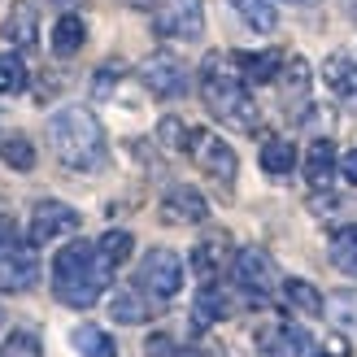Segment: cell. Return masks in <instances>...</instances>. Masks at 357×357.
I'll list each match as a JSON object with an SVG mask.
<instances>
[{
  "instance_id": "f35d334b",
  "label": "cell",
  "mask_w": 357,
  "mask_h": 357,
  "mask_svg": "<svg viewBox=\"0 0 357 357\" xmlns=\"http://www.w3.org/2000/svg\"><path fill=\"white\" fill-rule=\"evenodd\" d=\"M292 5H310V0H292Z\"/></svg>"
},
{
  "instance_id": "d6986e66",
  "label": "cell",
  "mask_w": 357,
  "mask_h": 357,
  "mask_svg": "<svg viewBox=\"0 0 357 357\" xmlns=\"http://www.w3.org/2000/svg\"><path fill=\"white\" fill-rule=\"evenodd\" d=\"M305 178H310V188H318V192L335 178V144H331V139H314V144H310V153H305Z\"/></svg>"
},
{
  "instance_id": "4dcf8cb0",
  "label": "cell",
  "mask_w": 357,
  "mask_h": 357,
  "mask_svg": "<svg viewBox=\"0 0 357 357\" xmlns=\"http://www.w3.org/2000/svg\"><path fill=\"white\" fill-rule=\"evenodd\" d=\"M0 357H44V349L31 331H9V340L0 344Z\"/></svg>"
},
{
  "instance_id": "2e32d148",
  "label": "cell",
  "mask_w": 357,
  "mask_h": 357,
  "mask_svg": "<svg viewBox=\"0 0 357 357\" xmlns=\"http://www.w3.org/2000/svg\"><path fill=\"white\" fill-rule=\"evenodd\" d=\"M323 79H327V87L340 100H357V61L353 57H344V52H331V57L323 61Z\"/></svg>"
},
{
  "instance_id": "b9f144b4",
  "label": "cell",
  "mask_w": 357,
  "mask_h": 357,
  "mask_svg": "<svg viewBox=\"0 0 357 357\" xmlns=\"http://www.w3.org/2000/svg\"><path fill=\"white\" fill-rule=\"evenodd\" d=\"M0 318H5V314H0Z\"/></svg>"
},
{
  "instance_id": "9c48e42d",
  "label": "cell",
  "mask_w": 357,
  "mask_h": 357,
  "mask_svg": "<svg viewBox=\"0 0 357 357\" xmlns=\"http://www.w3.org/2000/svg\"><path fill=\"white\" fill-rule=\"evenodd\" d=\"M231 275L248 296H266L275 288V261L266 248H240L236 261H231Z\"/></svg>"
},
{
  "instance_id": "52a82bcc",
  "label": "cell",
  "mask_w": 357,
  "mask_h": 357,
  "mask_svg": "<svg viewBox=\"0 0 357 357\" xmlns=\"http://www.w3.org/2000/svg\"><path fill=\"white\" fill-rule=\"evenodd\" d=\"M139 83H144L153 96H162V100H178L188 92L192 75H188V66L178 61L174 52H153V57L139 61Z\"/></svg>"
},
{
  "instance_id": "ba28073f",
  "label": "cell",
  "mask_w": 357,
  "mask_h": 357,
  "mask_svg": "<svg viewBox=\"0 0 357 357\" xmlns=\"http://www.w3.org/2000/svg\"><path fill=\"white\" fill-rule=\"evenodd\" d=\"M83 227L79 209H70L61 201H40L31 209V244H48V240H61V236H75Z\"/></svg>"
},
{
  "instance_id": "5bb4252c",
  "label": "cell",
  "mask_w": 357,
  "mask_h": 357,
  "mask_svg": "<svg viewBox=\"0 0 357 357\" xmlns=\"http://www.w3.org/2000/svg\"><path fill=\"white\" fill-rule=\"evenodd\" d=\"M283 52L279 48H266V52H236V70L244 75V83H275L279 70H283Z\"/></svg>"
},
{
  "instance_id": "f546056e",
  "label": "cell",
  "mask_w": 357,
  "mask_h": 357,
  "mask_svg": "<svg viewBox=\"0 0 357 357\" xmlns=\"http://www.w3.org/2000/svg\"><path fill=\"white\" fill-rule=\"evenodd\" d=\"M327 314L335 318V327H340V331H353V335H357V288L335 292V296L327 301Z\"/></svg>"
},
{
  "instance_id": "4316f807",
  "label": "cell",
  "mask_w": 357,
  "mask_h": 357,
  "mask_svg": "<svg viewBox=\"0 0 357 357\" xmlns=\"http://www.w3.org/2000/svg\"><path fill=\"white\" fill-rule=\"evenodd\" d=\"M279 83H283V96L288 100H305V92H310V66H305V57H288L283 61V70H279Z\"/></svg>"
},
{
  "instance_id": "836d02e7",
  "label": "cell",
  "mask_w": 357,
  "mask_h": 357,
  "mask_svg": "<svg viewBox=\"0 0 357 357\" xmlns=\"http://www.w3.org/2000/svg\"><path fill=\"white\" fill-rule=\"evenodd\" d=\"M9 248H17V231H13L9 218H0V257H5Z\"/></svg>"
},
{
  "instance_id": "e575fe53",
  "label": "cell",
  "mask_w": 357,
  "mask_h": 357,
  "mask_svg": "<svg viewBox=\"0 0 357 357\" xmlns=\"http://www.w3.org/2000/svg\"><path fill=\"white\" fill-rule=\"evenodd\" d=\"M340 174L349 178V183H357V149H349V153L340 157Z\"/></svg>"
},
{
  "instance_id": "ab89813d",
  "label": "cell",
  "mask_w": 357,
  "mask_h": 357,
  "mask_svg": "<svg viewBox=\"0 0 357 357\" xmlns=\"http://www.w3.org/2000/svg\"><path fill=\"white\" fill-rule=\"evenodd\" d=\"M183 357H196V353H183Z\"/></svg>"
},
{
  "instance_id": "7402d4cb",
  "label": "cell",
  "mask_w": 357,
  "mask_h": 357,
  "mask_svg": "<svg viewBox=\"0 0 357 357\" xmlns=\"http://www.w3.org/2000/svg\"><path fill=\"white\" fill-rule=\"evenodd\" d=\"M231 9L244 17V26H253V31H261V35L279 26V9H275V0H231Z\"/></svg>"
},
{
  "instance_id": "603a6c76",
  "label": "cell",
  "mask_w": 357,
  "mask_h": 357,
  "mask_svg": "<svg viewBox=\"0 0 357 357\" xmlns=\"http://www.w3.org/2000/svg\"><path fill=\"white\" fill-rule=\"evenodd\" d=\"M0 162L17 174H26V170H35V144L26 135H0Z\"/></svg>"
},
{
  "instance_id": "ac0fdd59",
  "label": "cell",
  "mask_w": 357,
  "mask_h": 357,
  "mask_svg": "<svg viewBox=\"0 0 357 357\" xmlns=\"http://www.w3.org/2000/svg\"><path fill=\"white\" fill-rule=\"evenodd\" d=\"M83 40H87V22L79 13H61L57 22H52V52H57V57H75V52L83 48Z\"/></svg>"
},
{
  "instance_id": "f1b7e54d",
  "label": "cell",
  "mask_w": 357,
  "mask_h": 357,
  "mask_svg": "<svg viewBox=\"0 0 357 357\" xmlns=\"http://www.w3.org/2000/svg\"><path fill=\"white\" fill-rule=\"evenodd\" d=\"M26 87V61L17 52H0V96H17Z\"/></svg>"
},
{
  "instance_id": "d6a6232c",
  "label": "cell",
  "mask_w": 357,
  "mask_h": 357,
  "mask_svg": "<svg viewBox=\"0 0 357 357\" xmlns=\"http://www.w3.org/2000/svg\"><path fill=\"white\" fill-rule=\"evenodd\" d=\"M144 353H149V357H183V353H178V344L170 340L166 331H153L149 340H144Z\"/></svg>"
},
{
  "instance_id": "9a60e30c",
  "label": "cell",
  "mask_w": 357,
  "mask_h": 357,
  "mask_svg": "<svg viewBox=\"0 0 357 357\" xmlns=\"http://www.w3.org/2000/svg\"><path fill=\"white\" fill-rule=\"evenodd\" d=\"M222 261H231V244H227V236H209V240H201L192 248V271L201 275L205 283H213L222 275Z\"/></svg>"
},
{
  "instance_id": "cb8c5ba5",
  "label": "cell",
  "mask_w": 357,
  "mask_h": 357,
  "mask_svg": "<svg viewBox=\"0 0 357 357\" xmlns=\"http://www.w3.org/2000/svg\"><path fill=\"white\" fill-rule=\"evenodd\" d=\"M231 314V301H227V292L218 288V283H205V288H201V296H196V323H218V318H227Z\"/></svg>"
},
{
  "instance_id": "83f0119b",
  "label": "cell",
  "mask_w": 357,
  "mask_h": 357,
  "mask_svg": "<svg viewBox=\"0 0 357 357\" xmlns=\"http://www.w3.org/2000/svg\"><path fill=\"white\" fill-rule=\"evenodd\" d=\"M331 261H335V271L357 275V222L344 227V231H335V240H331Z\"/></svg>"
},
{
  "instance_id": "6da1fadb",
  "label": "cell",
  "mask_w": 357,
  "mask_h": 357,
  "mask_svg": "<svg viewBox=\"0 0 357 357\" xmlns=\"http://www.w3.org/2000/svg\"><path fill=\"white\" fill-rule=\"evenodd\" d=\"M201 100L222 127H236L244 135H253L261 127V109H257V100L248 96V83L236 70V57H222V52H209L205 57V66H201Z\"/></svg>"
},
{
  "instance_id": "30bf717a",
  "label": "cell",
  "mask_w": 357,
  "mask_h": 357,
  "mask_svg": "<svg viewBox=\"0 0 357 357\" xmlns=\"http://www.w3.org/2000/svg\"><path fill=\"white\" fill-rule=\"evenodd\" d=\"M40 279V257L35 244H17L0 257V292H31Z\"/></svg>"
},
{
  "instance_id": "7a4b0ae2",
  "label": "cell",
  "mask_w": 357,
  "mask_h": 357,
  "mask_svg": "<svg viewBox=\"0 0 357 357\" xmlns=\"http://www.w3.org/2000/svg\"><path fill=\"white\" fill-rule=\"evenodd\" d=\"M48 144L57 153V162L75 174H96L109 162V144H105L100 122L83 105H66V109L48 118Z\"/></svg>"
},
{
  "instance_id": "d4e9b609",
  "label": "cell",
  "mask_w": 357,
  "mask_h": 357,
  "mask_svg": "<svg viewBox=\"0 0 357 357\" xmlns=\"http://www.w3.org/2000/svg\"><path fill=\"white\" fill-rule=\"evenodd\" d=\"M131 248H135L131 231H105V236L96 240V253H100V261L109 266V271H118V266L131 257Z\"/></svg>"
},
{
  "instance_id": "8fae6325",
  "label": "cell",
  "mask_w": 357,
  "mask_h": 357,
  "mask_svg": "<svg viewBox=\"0 0 357 357\" xmlns=\"http://www.w3.org/2000/svg\"><path fill=\"white\" fill-rule=\"evenodd\" d=\"M162 218L170 227H196V222H205L209 218V205H205V196L188 188V183H178L162 196Z\"/></svg>"
},
{
  "instance_id": "484cf974",
  "label": "cell",
  "mask_w": 357,
  "mask_h": 357,
  "mask_svg": "<svg viewBox=\"0 0 357 357\" xmlns=\"http://www.w3.org/2000/svg\"><path fill=\"white\" fill-rule=\"evenodd\" d=\"M296 166V149H292V139H266L261 144V170L266 174H288Z\"/></svg>"
},
{
  "instance_id": "ffe728a7",
  "label": "cell",
  "mask_w": 357,
  "mask_h": 357,
  "mask_svg": "<svg viewBox=\"0 0 357 357\" xmlns=\"http://www.w3.org/2000/svg\"><path fill=\"white\" fill-rule=\"evenodd\" d=\"M283 296H288V305L301 310L305 318H323V314H327L323 292H318L314 283H305V279H288V283H283Z\"/></svg>"
},
{
  "instance_id": "1f68e13d",
  "label": "cell",
  "mask_w": 357,
  "mask_h": 357,
  "mask_svg": "<svg viewBox=\"0 0 357 357\" xmlns=\"http://www.w3.org/2000/svg\"><path fill=\"white\" fill-rule=\"evenodd\" d=\"M157 135H162V144H166V149H183V153H188V135H192V127H188L183 118H162Z\"/></svg>"
},
{
  "instance_id": "277c9868",
  "label": "cell",
  "mask_w": 357,
  "mask_h": 357,
  "mask_svg": "<svg viewBox=\"0 0 357 357\" xmlns=\"http://www.w3.org/2000/svg\"><path fill=\"white\" fill-rule=\"evenodd\" d=\"M188 153H192V162L201 166V170L213 178V183H222V188H231V183H236V170H240V162H236V149H231L222 135L192 127V135H188Z\"/></svg>"
},
{
  "instance_id": "7c38bea8",
  "label": "cell",
  "mask_w": 357,
  "mask_h": 357,
  "mask_svg": "<svg viewBox=\"0 0 357 357\" xmlns=\"http://www.w3.org/2000/svg\"><path fill=\"white\" fill-rule=\"evenodd\" d=\"M310 349V335L292 327V323H271L257 331V353L261 357H305Z\"/></svg>"
},
{
  "instance_id": "74e56055",
  "label": "cell",
  "mask_w": 357,
  "mask_h": 357,
  "mask_svg": "<svg viewBox=\"0 0 357 357\" xmlns=\"http://www.w3.org/2000/svg\"><path fill=\"white\" fill-rule=\"evenodd\" d=\"M44 5H52V9H70V5H79V0H44Z\"/></svg>"
},
{
  "instance_id": "e0dca14e",
  "label": "cell",
  "mask_w": 357,
  "mask_h": 357,
  "mask_svg": "<svg viewBox=\"0 0 357 357\" xmlns=\"http://www.w3.org/2000/svg\"><path fill=\"white\" fill-rule=\"evenodd\" d=\"M109 314H114V323H122V327H139V323H149V318H153V301H144L131 288H118L109 296Z\"/></svg>"
},
{
  "instance_id": "5b68a950",
  "label": "cell",
  "mask_w": 357,
  "mask_h": 357,
  "mask_svg": "<svg viewBox=\"0 0 357 357\" xmlns=\"http://www.w3.org/2000/svg\"><path fill=\"white\" fill-rule=\"evenodd\" d=\"M139 288L149 292V301H170L183 288V261L170 248H149L139 261Z\"/></svg>"
},
{
  "instance_id": "4fadbf2b",
  "label": "cell",
  "mask_w": 357,
  "mask_h": 357,
  "mask_svg": "<svg viewBox=\"0 0 357 357\" xmlns=\"http://www.w3.org/2000/svg\"><path fill=\"white\" fill-rule=\"evenodd\" d=\"M0 35H5V44H13V48H35V40H40V17H35V9L26 0H13Z\"/></svg>"
},
{
  "instance_id": "3957f363",
  "label": "cell",
  "mask_w": 357,
  "mask_h": 357,
  "mask_svg": "<svg viewBox=\"0 0 357 357\" xmlns=\"http://www.w3.org/2000/svg\"><path fill=\"white\" fill-rule=\"evenodd\" d=\"M109 275L114 271L100 261L96 244H87V240H70L61 253L52 257V292H57V301L70 305V310L96 305L105 283H109Z\"/></svg>"
},
{
  "instance_id": "60d3db41",
  "label": "cell",
  "mask_w": 357,
  "mask_h": 357,
  "mask_svg": "<svg viewBox=\"0 0 357 357\" xmlns=\"http://www.w3.org/2000/svg\"><path fill=\"white\" fill-rule=\"evenodd\" d=\"M353 13H357V5H353Z\"/></svg>"
},
{
  "instance_id": "d590c367",
  "label": "cell",
  "mask_w": 357,
  "mask_h": 357,
  "mask_svg": "<svg viewBox=\"0 0 357 357\" xmlns=\"http://www.w3.org/2000/svg\"><path fill=\"white\" fill-rule=\"evenodd\" d=\"M327 357H349V340H340V335H331V340H327Z\"/></svg>"
},
{
  "instance_id": "44dd1931",
  "label": "cell",
  "mask_w": 357,
  "mask_h": 357,
  "mask_svg": "<svg viewBox=\"0 0 357 357\" xmlns=\"http://www.w3.org/2000/svg\"><path fill=\"white\" fill-rule=\"evenodd\" d=\"M70 344L79 349V357H114L118 353V344L109 340V331H100L92 323H83V327L70 331Z\"/></svg>"
},
{
  "instance_id": "8992f818",
  "label": "cell",
  "mask_w": 357,
  "mask_h": 357,
  "mask_svg": "<svg viewBox=\"0 0 357 357\" xmlns=\"http://www.w3.org/2000/svg\"><path fill=\"white\" fill-rule=\"evenodd\" d=\"M153 31L162 35V40H201L205 31V5L201 0H162L153 13Z\"/></svg>"
},
{
  "instance_id": "8d00e7d4",
  "label": "cell",
  "mask_w": 357,
  "mask_h": 357,
  "mask_svg": "<svg viewBox=\"0 0 357 357\" xmlns=\"http://www.w3.org/2000/svg\"><path fill=\"white\" fill-rule=\"evenodd\" d=\"M122 5H131V9H153L157 0H122Z\"/></svg>"
}]
</instances>
